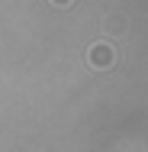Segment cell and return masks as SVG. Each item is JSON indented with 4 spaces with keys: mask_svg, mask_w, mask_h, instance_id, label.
Instances as JSON below:
<instances>
[{
    "mask_svg": "<svg viewBox=\"0 0 148 152\" xmlns=\"http://www.w3.org/2000/svg\"><path fill=\"white\" fill-rule=\"evenodd\" d=\"M48 3H55V7H71L74 0H48Z\"/></svg>",
    "mask_w": 148,
    "mask_h": 152,
    "instance_id": "7a4b0ae2",
    "label": "cell"
},
{
    "mask_svg": "<svg viewBox=\"0 0 148 152\" xmlns=\"http://www.w3.org/2000/svg\"><path fill=\"white\" fill-rule=\"evenodd\" d=\"M87 58H90L93 68H110V65H113V49H110L106 42H93L90 52H87Z\"/></svg>",
    "mask_w": 148,
    "mask_h": 152,
    "instance_id": "6da1fadb",
    "label": "cell"
}]
</instances>
